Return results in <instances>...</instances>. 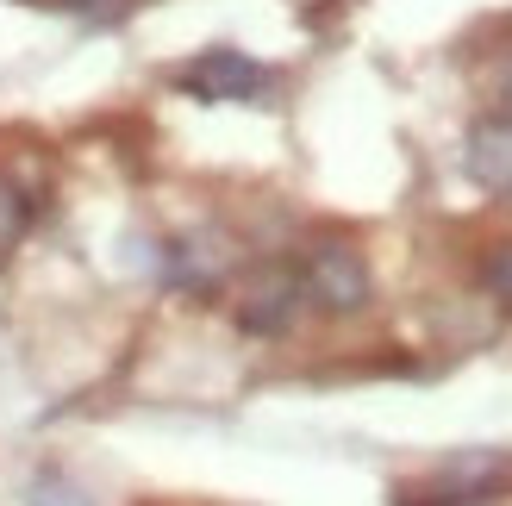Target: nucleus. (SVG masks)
Returning <instances> with one entry per match:
<instances>
[{"label":"nucleus","mask_w":512,"mask_h":506,"mask_svg":"<svg viewBox=\"0 0 512 506\" xmlns=\"http://www.w3.org/2000/svg\"><path fill=\"white\" fill-rule=\"evenodd\" d=\"M300 294H306V307H319L325 319H356L375 294L363 250L350 238H319L300 257Z\"/></svg>","instance_id":"1"},{"label":"nucleus","mask_w":512,"mask_h":506,"mask_svg":"<svg viewBox=\"0 0 512 506\" xmlns=\"http://www.w3.org/2000/svg\"><path fill=\"white\" fill-rule=\"evenodd\" d=\"M306 307V294H300V269L288 263H263V269H250L244 275V288H238V325L250 338H281V332H294V319Z\"/></svg>","instance_id":"2"},{"label":"nucleus","mask_w":512,"mask_h":506,"mask_svg":"<svg viewBox=\"0 0 512 506\" xmlns=\"http://www.w3.org/2000/svg\"><path fill=\"white\" fill-rule=\"evenodd\" d=\"M157 275L175 294H213V288H225V275H232V244L219 232L175 238V244L157 250Z\"/></svg>","instance_id":"3"},{"label":"nucleus","mask_w":512,"mask_h":506,"mask_svg":"<svg viewBox=\"0 0 512 506\" xmlns=\"http://www.w3.org/2000/svg\"><path fill=\"white\" fill-rule=\"evenodd\" d=\"M182 88L194 100H256L269 88V69L244 57V50H207V57H194L182 69Z\"/></svg>","instance_id":"4"},{"label":"nucleus","mask_w":512,"mask_h":506,"mask_svg":"<svg viewBox=\"0 0 512 506\" xmlns=\"http://www.w3.org/2000/svg\"><path fill=\"white\" fill-rule=\"evenodd\" d=\"M469 175L488 194H512V113H500V119H481L475 132H469Z\"/></svg>","instance_id":"5"},{"label":"nucleus","mask_w":512,"mask_h":506,"mask_svg":"<svg viewBox=\"0 0 512 506\" xmlns=\"http://www.w3.org/2000/svg\"><path fill=\"white\" fill-rule=\"evenodd\" d=\"M32 232V194H25L13 175H0V257Z\"/></svg>","instance_id":"6"},{"label":"nucleus","mask_w":512,"mask_h":506,"mask_svg":"<svg viewBox=\"0 0 512 506\" xmlns=\"http://www.w3.org/2000/svg\"><path fill=\"white\" fill-rule=\"evenodd\" d=\"M25 506H94L82 482H69L63 469H38L32 488H25Z\"/></svg>","instance_id":"7"},{"label":"nucleus","mask_w":512,"mask_h":506,"mask_svg":"<svg viewBox=\"0 0 512 506\" xmlns=\"http://www.w3.org/2000/svg\"><path fill=\"white\" fill-rule=\"evenodd\" d=\"M481 282H488V294H494L500 307L512 313V238L488 250V263H481Z\"/></svg>","instance_id":"8"},{"label":"nucleus","mask_w":512,"mask_h":506,"mask_svg":"<svg viewBox=\"0 0 512 506\" xmlns=\"http://www.w3.org/2000/svg\"><path fill=\"white\" fill-rule=\"evenodd\" d=\"M500 100H506V113H512V57L500 63Z\"/></svg>","instance_id":"9"},{"label":"nucleus","mask_w":512,"mask_h":506,"mask_svg":"<svg viewBox=\"0 0 512 506\" xmlns=\"http://www.w3.org/2000/svg\"><path fill=\"white\" fill-rule=\"evenodd\" d=\"M63 7H82V13H107V7H119V0H63Z\"/></svg>","instance_id":"10"}]
</instances>
